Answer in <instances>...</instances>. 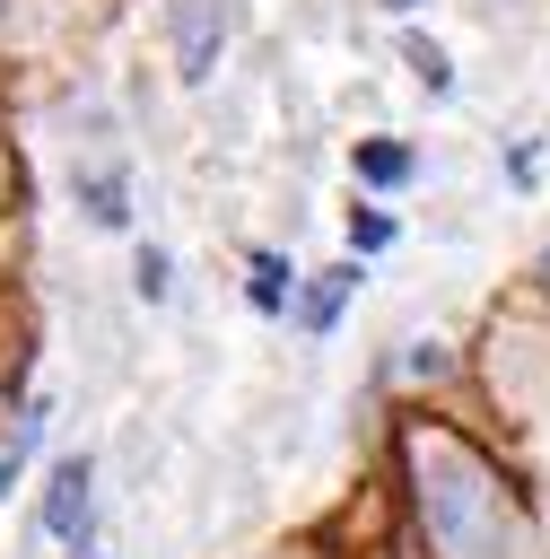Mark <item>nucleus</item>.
<instances>
[{"mask_svg": "<svg viewBox=\"0 0 550 559\" xmlns=\"http://www.w3.org/2000/svg\"><path fill=\"white\" fill-rule=\"evenodd\" d=\"M410 70H419V79H428L437 96L454 87V70H445V52H437V44H419V35H410Z\"/></svg>", "mask_w": 550, "mask_h": 559, "instance_id": "obj_10", "label": "nucleus"}, {"mask_svg": "<svg viewBox=\"0 0 550 559\" xmlns=\"http://www.w3.org/2000/svg\"><path fill=\"white\" fill-rule=\"evenodd\" d=\"M410 480H419V515L437 533L445 559H498L506 550V498L489 480V463L454 437H410Z\"/></svg>", "mask_w": 550, "mask_h": 559, "instance_id": "obj_1", "label": "nucleus"}, {"mask_svg": "<svg viewBox=\"0 0 550 559\" xmlns=\"http://www.w3.org/2000/svg\"><path fill=\"white\" fill-rule=\"evenodd\" d=\"M349 288H358V262H332V271L306 288V323H314V332H332V323H340V306H349Z\"/></svg>", "mask_w": 550, "mask_h": 559, "instance_id": "obj_7", "label": "nucleus"}, {"mask_svg": "<svg viewBox=\"0 0 550 559\" xmlns=\"http://www.w3.org/2000/svg\"><path fill=\"white\" fill-rule=\"evenodd\" d=\"M393 236H402V218H393V210H375V201H358V210H349V245H358V253H384Z\"/></svg>", "mask_w": 550, "mask_h": 559, "instance_id": "obj_8", "label": "nucleus"}, {"mask_svg": "<svg viewBox=\"0 0 550 559\" xmlns=\"http://www.w3.org/2000/svg\"><path fill=\"white\" fill-rule=\"evenodd\" d=\"M17 463H26V445H9V454H0V498H9V480H17Z\"/></svg>", "mask_w": 550, "mask_h": 559, "instance_id": "obj_13", "label": "nucleus"}, {"mask_svg": "<svg viewBox=\"0 0 550 559\" xmlns=\"http://www.w3.org/2000/svg\"><path fill=\"white\" fill-rule=\"evenodd\" d=\"M402 376H445V341H410V358H402Z\"/></svg>", "mask_w": 550, "mask_h": 559, "instance_id": "obj_11", "label": "nucleus"}, {"mask_svg": "<svg viewBox=\"0 0 550 559\" xmlns=\"http://www.w3.org/2000/svg\"><path fill=\"white\" fill-rule=\"evenodd\" d=\"M384 9H393V17H410V9H428V0H384Z\"/></svg>", "mask_w": 550, "mask_h": 559, "instance_id": "obj_14", "label": "nucleus"}, {"mask_svg": "<svg viewBox=\"0 0 550 559\" xmlns=\"http://www.w3.org/2000/svg\"><path fill=\"white\" fill-rule=\"evenodd\" d=\"M533 175H541V148L515 140V148H506V183H533Z\"/></svg>", "mask_w": 550, "mask_h": 559, "instance_id": "obj_12", "label": "nucleus"}, {"mask_svg": "<svg viewBox=\"0 0 550 559\" xmlns=\"http://www.w3.org/2000/svg\"><path fill=\"white\" fill-rule=\"evenodd\" d=\"M349 166H358V183H367V192H402V183L419 175V148H410V140H358V148H349Z\"/></svg>", "mask_w": 550, "mask_h": 559, "instance_id": "obj_4", "label": "nucleus"}, {"mask_svg": "<svg viewBox=\"0 0 550 559\" xmlns=\"http://www.w3.org/2000/svg\"><path fill=\"white\" fill-rule=\"evenodd\" d=\"M541 288H550V245H541Z\"/></svg>", "mask_w": 550, "mask_h": 559, "instance_id": "obj_15", "label": "nucleus"}, {"mask_svg": "<svg viewBox=\"0 0 550 559\" xmlns=\"http://www.w3.org/2000/svg\"><path fill=\"white\" fill-rule=\"evenodd\" d=\"M131 280H140V297H148V306H157V297H166V280H175V271H166V253H157V245H140V262H131Z\"/></svg>", "mask_w": 550, "mask_h": 559, "instance_id": "obj_9", "label": "nucleus"}, {"mask_svg": "<svg viewBox=\"0 0 550 559\" xmlns=\"http://www.w3.org/2000/svg\"><path fill=\"white\" fill-rule=\"evenodd\" d=\"M288 297H297V271H288L279 245H262V253L244 262V306H253V314H288Z\"/></svg>", "mask_w": 550, "mask_h": 559, "instance_id": "obj_5", "label": "nucleus"}, {"mask_svg": "<svg viewBox=\"0 0 550 559\" xmlns=\"http://www.w3.org/2000/svg\"><path fill=\"white\" fill-rule=\"evenodd\" d=\"M227 52V0H175V70L183 87H201Z\"/></svg>", "mask_w": 550, "mask_h": 559, "instance_id": "obj_3", "label": "nucleus"}, {"mask_svg": "<svg viewBox=\"0 0 550 559\" xmlns=\"http://www.w3.org/2000/svg\"><path fill=\"white\" fill-rule=\"evenodd\" d=\"M87 507H96V463H87V454H61L52 480H44V515H35V533L79 550V542H87Z\"/></svg>", "mask_w": 550, "mask_h": 559, "instance_id": "obj_2", "label": "nucleus"}, {"mask_svg": "<svg viewBox=\"0 0 550 559\" xmlns=\"http://www.w3.org/2000/svg\"><path fill=\"white\" fill-rule=\"evenodd\" d=\"M79 201H87L96 227H131V183H122V166H113V175H79Z\"/></svg>", "mask_w": 550, "mask_h": 559, "instance_id": "obj_6", "label": "nucleus"}]
</instances>
